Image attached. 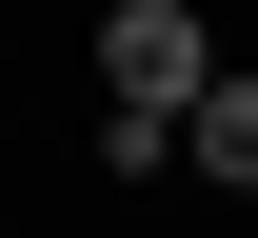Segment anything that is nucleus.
<instances>
[{"label":"nucleus","instance_id":"f257e3e1","mask_svg":"<svg viewBox=\"0 0 258 238\" xmlns=\"http://www.w3.org/2000/svg\"><path fill=\"white\" fill-rule=\"evenodd\" d=\"M99 80H119V119H199L219 100V40H199L179 0H119V20H99Z\"/></svg>","mask_w":258,"mask_h":238},{"label":"nucleus","instance_id":"f03ea898","mask_svg":"<svg viewBox=\"0 0 258 238\" xmlns=\"http://www.w3.org/2000/svg\"><path fill=\"white\" fill-rule=\"evenodd\" d=\"M179 159H199V179H219V199H258V80H219V100H199V119H179Z\"/></svg>","mask_w":258,"mask_h":238}]
</instances>
